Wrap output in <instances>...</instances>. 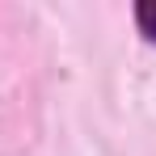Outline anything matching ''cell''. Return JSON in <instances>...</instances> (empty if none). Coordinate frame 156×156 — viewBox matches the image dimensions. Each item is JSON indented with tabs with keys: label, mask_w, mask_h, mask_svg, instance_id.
<instances>
[{
	"label": "cell",
	"mask_w": 156,
	"mask_h": 156,
	"mask_svg": "<svg viewBox=\"0 0 156 156\" xmlns=\"http://www.w3.org/2000/svg\"><path fill=\"white\" fill-rule=\"evenodd\" d=\"M135 17H139V26H144V34L156 42V4H139L135 9Z\"/></svg>",
	"instance_id": "obj_1"
}]
</instances>
